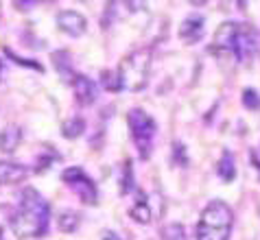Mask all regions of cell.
Here are the masks:
<instances>
[{"instance_id": "cell-10", "label": "cell", "mask_w": 260, "mask_h": 240, "mask_svg": "<svg viewBox=\"0 0 260 240\" xmlns=\"http://www.w3.org/2000/svg\"><path fill=\"white\" fill-rule=\"evenodd\" d=\"M204 35V18L201 16H190L182 22L179 26V38L184 44H197Z\"/></svg>"}, {"instance_id": "cell-13", "label": "cell", "mask_w": 260, "mask_h": 240, "mask_svg": "<svg viewBox=\"0 0 260 240\" xmlns=\"http://www.w3.org/2000/svg\"><path fill=\"white\" fill-rule=\"evenodd\" d=\"M129 214H132L134 221L140 223V225H147V223L151 221L153 212H151V208H149V203H147V199H144L142 192H138V201L134 203V208L129 210Z\"/></svg>"}, {"instance_id": "cell-1", "label": "cell", "mask_w": 260, "mask_h": 240, "mask_svg": "<svg viewBox=\"0 0 260 240\" xmlns=\"http://www.w3.org/2000/svg\"><path fill=\"white\" fill-rule=\"evenodd\" d=\"M50 221V205L35 188H24L20 194L18 210L9 218V225L18 238L44 236Z\"/></svg>"}, {"instance_id": "cell-5", "label": "cell", "mask_w": 260, "mask_h": 240, "mask_svg": "<svg viewBox=\"0 0 260 240\" xmlns=\"http://www.w3.org/2000/svg\"><path fill=\"white\" fill-rule=\"evenodd\" d=\"M61 181L66 186H70L72 190L81 196L83 203H88V205H94L96 203V199H99L96 186H94V181L83 173V168H79V166H70V168H66L61 173Z\"/></svg>"}, {"instance_id": "cell-22", "label": "cell", "mask_w": 260, "mask_h": 240, "mask_svg": "<svg viewBox=\"0 0 260 240\" xmlns=\"http://www.w3.org/2000/svg\"><path fill=\"white\" fill-rule=\"evenodd\" d=\"M101 240H122L116 231H112V229H105L103 231V236H101Z\"/></svg>"}, {"instance_id": "cell-17", "label": "cell", "mask_w": 260, "mask_h": 240, "mask_svg": "<svg viewBox=\"0 0 260 240\" xmlns=\"http://www.w3.org/2000/svg\"><path fill=\"white\" fill-rule=\"evenodd\" d=\"M162 238L164 240H188V236H186V229L179 223L166 225V227L162 229Z\"/></svg>"}, {"instance_id": "cell-26", "label": "cell", "mask_w": 260, "mask_h": 240, "mask_svg": "<svg viewBox=\"0 0 260 240\" xmlns=\"http://www.w3.org/2000/svg\"><path fill=\"white\" fill-rule=\"evenodd\" d=\"M0 72H3V63H0Z\"/></svg>"}, {"instance_id": "cell-8", "label": "cell", "mask_w": 260, "mask_h": 240, "mask_svg": "<svg viewBox=\"0 0 260 240\" xmlns=\"http://www.w3.org/2000/svg\"><path fill=\"white\" fill-rule=\"evenodd\" d=\"M236 31H238V22H223V24L216 28V33H214L212 53L221 55V57L230 55L232 44H234V38H236Z\"/></svg>"}, {"instance_id": "cell-16", "label": "cell", "mask_w": 260, "mask_h": 240, "mask_svg": "<svg viewBox=\"0 0 260 240\" xmlns=\"http://www.w3.org/2000/svg\"><path fill=\"white\" fill-rule=\"evenodd\" d=\"M57 223H59V229L63 231V234H72V231H77L79 223H81V216H79L77 212H63Z\"/></svg>"}, {"instance_id": "cell-24", "label": "cell", "mask_w": 260, "mask_h": 240, "mask_svg": "<svg viewBox=\"0 0 260 240\" xmlns=\"http://www.w3.org/2000/svg\"><path fill=\"white\" fill-rule=\"evenodd\" d=\"M0 240H3V227H0Z\"/></svg>"}, {"instance_id": "cell-15", "label": "cell", "mask_w": 260, "mask_h": 240, "mask_svg": "<svg viewBox=\"0 0 260 240\" xmlns=\"http://www.w3.org/2000/svg\"><path fill=\"white\" fill-rule=\"evenodd\" d=\"M85 131V120L79 118V116H75V118H70L63 122V129H61V135L68 138V140H75V138H79Z\"/></svg>"}, {"instance_id": "cell-3", "label": "cell", "mask_w": 260, "mask_h": 240, "mask_svg": "<svg viewBox=\"0 0 260 240\" xmlns=\"http://www.w3.org/2000/svg\"><path fill=\"white\" fill-rule=\"evenodd\" d=\"M149 68H151V50H136V53L127 55L118 65V77L122 90L138 92L149 81Z\"/></svg>"}, {"instance_id": "cell-20", "label": "cell", "mask_w": 260, "mask_h": 240, "mask_svg": "<svg viewBox=\"0 0 260 240\" xmlns=\"http://www.w3.org/2000/svg\"><path fill=\"white\" fill-rule=\"evenodd\" d=\"M132 186H134V177H132V164H125V181H122V188H120V192H129L132 190Z\"/></svg>"}, {"instance_id": "cell-18", "label": "cell", "mask_w": 260, "mask_h": 240, "mask_svg": "<svg viewBox=\"0 0 260 240\" xmlns=\"http://www.w3.org/2000/svg\"><path fill=\"white\" fill-rule=\"evenodd\" d=\"M101 83H103V87H105V90H110V92H118V90H122L118 72H112V70H105L103 75H101Z\"/></svg>"}, {"instance_id": "cell-21", "label": "cell", "mask_w": 260, "mask_h": 240, "mask_svg": "<svg viewBox=\"0 0 260 240\" xmlns=\"http://www.w3.org/2000/svg\"><path fill=\"white\" fill-rule=\"evenodd\" d=\"M173 151H175V162H177L179 166H186V155H184V144H179V142H175V144H173Z\"/></svg>"}, {"instance_id": "cell-23", "label": "cell", "mask_w": 260, "mask_h": 240, "mask_svg": "<svg viewBox=\"0 0 260 240\" xmlns=\"http://www.w3.org/2000/svg\"><path fill=\"white\" fill-rule=\"evenodd\" d=\"M16 7L18 9H22V11H26V9H31L33 7V3H16Z\"/></svg>"}, {"instance_id": "cell-2", "label": "cell", "mask_w": 260, "mask_h": 240, "mask_svg": "<svg viewBox=\"0 0 260 240\" xmlns=\"http://www.w3.org/2000/svg\"><path fill=\"white\" fill-rule=\"evenodd\" d=\"M234 212L225 201H210L197 223V240H230Z\"/></svg>"}, {"instance_id": "cell-9", "label": "cell", "mask_w": 260, "mask_h": 240, "mask_svg": "<svg viewBox=\"0 0 260 240\" xmlns=\"http://www.w3.org/2000/svg\"><path fill=\"white\" fill-rule=\"evenodd\" d=\"M70 83H72V92H75V96L81 105H92L96 100V85L92 79L83 75H75L70 79Z\"/></svg>"}, {"instance_id": "cell-6", "label": "cell", "mask_w": 260, "mask_h": 240, "mask_svg": "<svg viewBox=\"0 0 260 240\" xmlns=\"http://www.w3.org/2000/svg\"><path fill=\"white\" fill-rule=\"evenodd\" d=\"M254 53H256V33H254V28L247 26V24H238V31H236V38H234L230 55H232L236 61H247Z\"/></svg>"}, {"instance_id": "cell-12", "label": "cell", "mask_w": 260, "mask_h": 240, "mask_svg": "<svg viewBox=\"0 0 260 240\" xmlns=\"http://www.w3.org/2000/svg\"><path fill=\"white\" fill-rule=\"evenodd\" d=\"M20 142H22V129L20 127L9 125L0 131V151L3 153H13Z\"/></svg>"}, {"instance_id": "cell-7", "label": "cell", "mask_w": 260, "mask_h": 240, "mask_svg": "<svg viewBox=\"0 0 260 240\" xmlns=\"http://www.w3.org/2000/svg\"><path fill=\"white\" fill-rule=\"evenodd\" d=\"M57 28H59L61 33L70 35V38H79V35L85 33L88 22H85V18L79 11L68 9V11H59V13H57Z\"/></svg>"}, {"instance_id": "cell-19", "label": "cell", "mask_w": 260, "mask_h": 240, "mask_svg": "<svg viewBox=\"0 0 260 240\" xmlns=\"http://www.w3.org/2000/svg\"><path fill=\"white\" fill-rule=\"evenodd\" d=\"M243 105L247 109H260V94L256 90H251V87L243 90Z\"/></svg>"}, {"instance_id": "cell-25", "label": "cell", "mask_w": 260, "mask_h": 240, "mask_svg": "<svg viewBox=\"0 0 260 240\" xmlns=\"http://www.w3.org/2000/svg\"><path fill=\"white\" fill-rule=\"evenodd\" d=\"M256 168H258V170H260V162H256Z\"/></svg>"}, {"instance_id": "cell-11", "label": "cell", "mask_w": 260, "mask_h": 240, "mask_svg": "<svg viewBox=\"0 0 260 240\" xmlns=\"http://www.w3.org/2000/svg\"><path fill=\"white\" fill-rule=\"evenodd\" d=\"M28 175V168L18 162H0V184H18Z\"/></svg>"}, {"instance_id": "cell-4", "label": "cell", "mask_w": 260, "mask_h": 240, "mask_svg": "<svg viewBox=\"0 0 260 240\" xmlns=\"http://www.w3.org/2000/svg\"><path fill=\"white\" fill-rule=\"evenodd\" d=\"M129 129H132V138L136 142V149H138L140 157L147 159L151 155V147H153V138H155V120L144 112V109L136 107L129 112L127 116Z\"/></svg>"}, {"instance_id": "cell-14", "label": "cell", "mask_w": 260, "mask_h": 240, "mask_svg": "<svg viewBox=\"0 0 260 240\" xmlns=\"http://www.w3.org/2000/svg\"><path fill=\"white\" fill-rule=\"evenodd\" d=\"M219 177L223 181H232L236 177V164H234V155L230 151H225L221 155V162H219Z\"/></svg>"}]
</instances>
